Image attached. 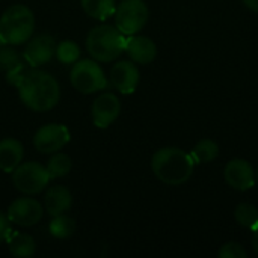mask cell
<instances>
[{
  "label": "cell",
  "mask_w": 258,
  "mask_h": 258,
  "mask_svg": "<svg viewBox=\"0 0 258 258\" xmlns=\"http://www.w3.org/2000/svg\"><path fill=\"white\" fill-rule=\"evenodd\" d=\"M48 231L54 239L65 240V239H70L74 234L76 222H74L73 218L67 216L65 213L59 215V216H53V219H51V222L48 225Z\"/></svg>",
  "instance_id": "cell-21"
},
{
  "label": "cell",
  "mask_w": 258,
  "mask_h": 258,
  "mask_svg": "<svg viewBox=\"0 0 258 258\" xmlns=\"http://www.w3.org/2000/svg\"><path fill=\"white\" fill-rule=\"evenodd\" d=\"M115 26L127 36L136 35L148 21L150 11L144 0H122L115 9Z\"/></svg>",
  "instance_id": "cell-7"
},
{
  "label": "cell",
  "mask_w": 258,
  "mask_h": 258,
  "mask_svg": "<svg viewBox=\"0 0 258 258\" xmlns=\"http://www.w3.org/2000/svg\"><path fill=\"white\" fill-rule=\"evenodd\" d=\"M234 218L243 228L254 230L258 227V209L251 203H240L234 210Z\"/></svg>",
  "instance_id": "cell-22"
},
{
  "label": "cell",
  "mask_w": 258,
  "mask_h": 258,
  "mask_svg": "<svg viewBox=\"0 0 258 258\" xmlns=\"http://www.w3.org/2000/svg\"><path fill=\"white\" fill-rule=\"evenodd\" d=\"M12 184L23 195H38L50 183L47 168L36 162H21L12 172Z\"/></svg>",
  "instance_id": "cell-6"
},
{
  "label": "cell",
  "mask_w": 258,
  "mask_h": 258,
  "mask_svg": "<svg viewBox=\"0 0 258 258\" xmlns=\"http://www.w3.org/2000/svg\"><path fill=\"white\" fill-rule=\"evenodd\" d=\"M44 204L47 213L53 216H59L67 213L71 206H73V195L65 186H51L45 197H44Z\"/></svg>",
  "instance_id": "cell-15"
},
{
  "label": "cell",
  "mask_w": 258,
  "mask_h": 258,
  "mask_svg": "<svg viewBox=\"0 0 258 258\" xmlns=\"http://www.w3.org/2000/svg\"><path fill=\"white\" fill-rule=\"evenodd\" d=\"M17 88L23 104L35 112L51 110L60 100L57 80L47 71L35 70L33 67L26 71Z\"/></svg>",
  "instance_id": "cell-1"
},
{
  "label": "cell",
  "mask_w": 258,
  "mask_h": 258,
  "mask_svg": "<svg viewBox=\"0 0 258 258\" xmlns=\"http://www.w3.org/2000/svg\"><path fill=\"white\" fill-rule=\"evenodd\" d=\"M8 248L14 257L30 258L36 252V243L32 236L23 233H11L8 237Z\"/></svg>",
  "instance_id": "cell-17"
},
{
  "label": "cell",
  "mask_w": 258,
  "mask_h": 258,
  "mask_svg": "<svg viewBox=\"0 0 258 258\" xmlns=\"http://www.w3.org/2000/svg\"><path fill=\"white\" fill-rule=\"evenodd\" d=\"M125 53L135 63H151L157 56V45L148 36L130 35L125 41Z\"/></svg>",
  "instance_id": "cell-14"
},
{
  "label": "cell",
  "mask_w": 258,
  "mask_h": 258,
  "mask_svg": "<svg viewBox=\"0 0 258 258\" xmlns=\"http://www.w3.org/2000/svg\"><path fill=\"white\" fill-rule=\"evenodd\" d=\"M224 178L231 189L239 192H246L257 183L255 171L252 165L245 159L230 160L224 169Z\"/></svg>",
  "instance_id": "cell-10"
},
{
  "label": "cell",
  "mask_w": 258,
  "mask_h": 258,
  "mask_svg": "<svg viewBox=\"0 0 258 258\" xmlns=\"http://www.w3.org/2000/svg\"><path fill=\"white\" fill-rule=\"evenodd\" d=\"M125 35L116 26L101 24L89 30L86 50L97 62H112L125 51Z\"/></svg>",
  "instance_id": "cell-3"
},
{
  "label": "cell",
  "mask_w": 258,
  "mask_h": 258,
  "mask_svg": "<svg viewBox=\"0 0 258 258\" xmlns=\"http://www.w3.org/2000/svg\"><path fill=\"white\" fill-rule=\"evenodd\" d=\"M218 255L221 258H246L248 251L245 249L243 245H240L237 242H228L219 248Z\"/></svg>",
  "instance_id": "cell-25"
},
{
  "label": "cell",
  "mask_w": 258,
  "mask_h": 258,
  "mask_svg": "<svg viewBox=\"0 0 258 258\" xmlns=\"http://www.w3.org/2000/svg\"><path fill=\"white\" fill-rule=\"evenodd\" d=\"M195 163H210L219 156V145L212 139H201L190 153Z\"/></svg>",
  "instance_id": "cell-19"
},
{
  "label": "cell",
  "mask_w": 258,
  "mask_h": 258,
  "mask_svg": "<svg viewBox=\"0 0 258 258\" xmlns=\"http://www.w3.org/2000/svg\"><path fill=\"white\" fill-rule=\"evenodd\" d=\"M70 142V132L63 124H45L36 130L33 145L39 153L53 154Z\"/></svg>",
  "instance_id": "cell-8"
},
{
  "label": "cell",
  "mask_w": 258,
  "mask_h": 258,
  "mask_svg": "<svg viewBox=\"0 0 258 258\" xmlns=\"http://www.w3.org/2000/svg\"><path fill=\"white\" fill-rule=\"evenodd\" d=\"M121 113V101L112 92H104L98 95L91 107L92 122L97 128L110 127Z\"/></svg>",
  "instance_id": "cell-11"
},
{
  "label": "cell",
  "mask_w": 258,
  "mask_h": 258,
  "mask_svg": "<svg viewBox=\"0 0 258 258\" xmlns=\"http://www.w3.org/2000/svg\"><path fill=\"white\" fill-rule=\"evenodd\" d=\"M139 70L133 62L121 60L110 70V83L121 94H132L139 83Z\"/></svg>",
  "instance_id": "cell-13"
},
{
  "label": "cell",
  "mask_w": 258,
  "mask_h": 258,
  "mask_svg": "<svg viewBox=\"0 0 258 258\" xmlns=\"http://www.w3.org/2000/svg\"><path fill=\"white\" fill-rule=\"evenodd\" d=\"M252 231H254V234H252V248H254L255 254H258V227L254 228Z\"/></svg>",
  "instance_id": "cell-27"
},
{
  "label": "cell",
  "mask_w": 258,
  "mask_h": 258,
  "mask_svg": "<svg viewBox=\"0 0 258 258\" xmlns=\"http://www.w3.org/2000/svg\"><path fill=\"white\" fill-rule=\"evenodd\" d=\"M56 39L51 35L47 33H41L36 35L35 38H30L26 48H24V60L36 68L41 67L47 62H50L53 59V56H56Z\"/></svg>",
  "instance_id": "cell-12"
},
{
  "label": "cell",
  "mask_w": 258,
  "mask_h": 258,
  "mask_svg": "<svg viewBox=\"0 0 258 258\" xmlns=\"http://www.w3.org/2000/svg\"><path fill=\"white\" fill-rule=\"evenodd\" d=\"M47 172L50 175L51 180L65 177L71 172L73 169V160L68 154L65 153H53V156L50 157L48 163H47Z\"/></svg>",
  "instance_id": "cell-20"
},
{
  "label": "cell",
  "mask_w": 258,
  "mask_h": 258,
  "mask_svg": "<svg viewBox=\"0 0 258 258\" xmlns=\"http://www.w3.org/2000/svg\"><path fill=\"white\" fill-rule=\"evenodd\" d=\"M153 174L168 186H181L194 174L195 162L190 154L177 147H165L154 153L151 159Z\"/></svg>",
  "instance_id": "cell-2"
},
{
  "label": "cell",
  "mask_w": 258,
  "mask_h": 258,
  "mask_svg": "<svg viewBox=\"0 0 258 258\" xmlns=\"http://www.w3.org/2000/svg\"><path fill=\"white\" fill-rule=\"evenodd\" d=\"M35 30V15L26 5H12L0 17V39L11 45L27 42Z\"/></svg>",
  "instance_id": "cell-4"
},
{
  "label": "cell",
  "mask_w": 258,
  "mask_h": 258,
  "mask_svg": "<svg viewBox=\"0 0 258 258\" xmlns=\"http://www.w3.org/2000/svg\"><path fill=\"white\" fill-rule=\"evenodd\" d=\"M11 234V222L5 213L0 212V243L6 242Z\"/></svg>",
  "instance_id": "cell-26"
},
{
  "label": "cell",
  "mask_w": 258,
  "mask_h": 258,
  "mask_svg": "<svg viewBox=\"0 0 258 258\" xmlns=\"http://www.w3.org/2000/svg\"><path fill=\"white\" fill-rule=\"evenodd\" d=\"M255 177H257V183H258V169H257V172H255Z\"/></svg>",
  "instance_id": "cell-29"
},
{
  "label": "cell",
  "mask_w": 258,
  "mask_h": 258,
  "mask_svg": "<svg viewBox=\"0 0 258 258\" xmlns=\"http://www.w3.org/2000/svg\"><path fill=\"white\" fill-rule=\"evenodd\" d=\"M20 65V56L17 54L15 50L9 47H2L0 48V70L2 71H11Z\"/></svg>",
  "instance_id": "cell-24"
},
{
  "label": "cell",
  "mask_w": 258,
  "mask_h": 258,
  "mask_svg": "<svg viewBox=\"0 0 258 258\" xmlns=\"http://www.w3.org/2000/svg\"><path fill=\"white\" fill-rule=\"evenodd\" d=\"M70 82L80 94H94L107 88L109 82L103 68L94 59H83L73 63Z\"/></svg>",
  "instance_id": "cell-5"
},
{
  "label": "cell",
  "mask_w": 258,
  "mask_h": 258,
  "mask_svg": "<svg viewBox=\"0 0 258 258\" xmlns=\"http://www.w3.org/2000/svg\"><path fill=\"white\" fill-rule=\"evenodd\" d=\"M24 148L20 141L14 138H5L0 141V171L12 172L21 162Z\"/></svg>",
  "instance_id": "cell-16"
},
{
  "label": "cell",
  "mask_w": 258,
  "mask_h": 258,
  "mask_svg": "<svg viewBox=\"0 0 258 258\" xmlns=\"http://www.w3.org/2000/svg\"><path fill=\"white\" fill-rule=\"evenodd\" d=\"M56 57L63 65H73L80 57V47L74 41L65 39L60 44H57V47H56Z\"/></svg>",
  "instance_id": "cell-23"
},
{
  "label": "cell",
  "mask_w": 258,
  "mask_h": 258,
  "mask_svg": "<svg viewBox=\"0 0 258 258\" xmlns=\"http://www.w3.org/2000/svg\"><path fill=\"white\" fill-rule=\"evenodd\" d=\"M83 11L97 20H106L115 14L116 0H80Z\"/></svg>",
  "instance_id": "cell-18"
},
{
  "label": "cell",
  "mask_w": 258,
  "mask_h": 258,
  "mask_svg": "<svg viewBox=\"0 0 258 258\" xmlns=\"http://www.w3.org/2000/svg\"><path fill=\"white\" fill-rule=\"evenodd\" d=\"M44 215L41 203L33 198H17L8 207L6 216L11 224L18 227H32L36 225Z\"/></svg>",
  "instance_id": "cell-9"
},
{
  "label": "cell",
  "mask_w": 258,
  "mask_h": 258,
  "mask_svg": "<svg viewBox=\"0 0 258 258\" xmlns=\"http://www.w3.org/2000/svg\"><path fill=\"white\" fill-rule=\"evenodd\" d=\"M243 2L249 9H252L254 12H258V0H243Z\"/></svg>",
  "instance_id": "cell-28"
}]
</instances>
